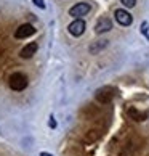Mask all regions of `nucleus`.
<instances>
[{
  "instance_id": "nucleus-15",
  "label": "nucleus",
  "mask_w": 149,
  "mask_h": 156,
  "mask_svg": "<svg viewBox=\"0 0 149 156\" xmlns=\"http://www.w3.org/2000/svg\"><path fill=\"white\" fill-rule=\"evenodd\" d=\"M40 156H53V154H50V153H45V151H43V153H40Z\"/></svg>"
},
{
  "instance_id": "nucleus-5",
  "label": "nucleus",
  "mask_w": 149,
  "mask_h": 156,
  "mask_svg": "<svg viewBox=\"0 0 149 156\" xmlns=\"http://www.w3.org/2000/svg\"><path fill=\"white\" fill-rule=\"evenodd\" d=\"M36 34V27L29 23H26V24H21L18 29L15 31V37L16 39H26V37H31Z\"/></svg>"
},
{
  "instance_id": "nucleus-3",
  "label": "nucleus",
  "mask_w": 149,
  "mask_h": 156,
  "mask_svg": "<svg viewBox=\"0 0 149 156\" xmlns=\"http://www.w3.org/2000/svg\"><path fill=\"white\" fill-rule=\"evenodd\" d=\"M85 27H87V24H85L83 20H74L69 26H67V31H69L71 36L74 37H80L82 34L85 32Z\"/></svg>"
},
{
  "instance_id": "nucleus-2",
  "label": "nucleus",
  "mask_w": 149,
  "mask_h": 156,
  "mask_svg": "<svg viewBox=\"0 0 149 156\" xmlns=\"http://www.w3.org/2000/svg\"><path fill=\"white\" fill-rule=\"evenodd\" d=\"M91 10V5L87 3V2H80V3H76L74 7L69 8V15L74 16L76 20H82V16H85L87 13H90Z\"/></svg>"
},
{
  "instance_id": "nucleus-8",
  "label": "nucleus",
  "mask_w": 149,
  "mask_h": 156,
  "mask_svg": "<svg viewBox=\"0 0 149 156\" xmlns=\"http://www.w3.org/2000/svg\"><path fill=\"white\" fill-rule=\"evenodd\" d=\"M37 48H39V44L37 42H31V44H27L26 47L21 50L19 56H21V58H24V60H29V58H32V56L36 55Z\"/></svg>"
},
{
  "instance_id": "nucleus-9",
  "label": "nucleus",
  "mask_w": 149,
  "mask_h": 156,
  "mask_svg": "<svg viewBox=\"0 0 149 156\" xmlns=\"http://www.w3.org/2000/svg\"><path fill=\"white\" fill-rule=\"evenodd\" d=\"M107 45V40H96V42H93L90 45V53H93V55H96L100 50H103Z\"/></svg>"
},
{
  "instance_id": "nucleus-12",
  "label": "nucleus",
  "mask_w": 149,
  "mask_h": 156,
  "mask_svg": "<svg viewBox=\"0 0 149 156\" xmlns=\"http://www.w3.org/2000/svg\"><path fill=\"white\" fill-rule=\"evenodd\" d=\"M141 32L149 39V24H147V23H143V24H141Z\"/></svg>"
},
{
  "instance_id": "nucleus-11",
  "label": "nucleus",
  "mask_w": 149,
  "mask_h": 156,
  "mask_svg": "<svg viewBox=\"0 0 149 156\" xmlns=\"http://www.w3.org/2000/svg\"><path fill=\"white\" fill-rule=\"evenodd\" d=\"M120 2H122V5L127 8H133L136 5V0H120Z\"/></svg>"
},
{
  "instance_id": "nucleus-4",
  "label": "nucleus",
  "mask_w": 149,
  "mask_h": 156,
  "mask_svg": "<svg viewBox=\"0 0 149 156\" xmlns=\"http://www.w3.org/2000/svg\"><path fill=\"white\" fill-rule=\"evenodd\" d=\"M114 16H116V21L120 26H130L131 23H133V16H131L127 10L119 8V10L114 11Z\"/></svg>"
},
{
  "instance_id": "nucleus-1",
  "label": "nucleus",
  "mask_w": 149,
  "mask_h": 156,
  "mask_svg": "<svg viewBox=\"0 0 149 156\" xmlns=\"http://www.w3.org/2000/svg\"><path fill=\"white\" fill-rule=\"evenodd\" d=\"M27 84H29V80H27V76H24L22 73H13L10 76V80H8V85L11 90L15 92H21L27 87Z\"/></svg>"
},
{
  "instance_id": "nucleus-7",
  "label": "nucleus",
  "mask_w": 149,
  "mask_h": 156,
  "mask_svg": "<svg viewBox=\"0 0 149 156\" xmlns=\"http://www.w3.org/2000/svg\"><path fill=\"white\" fill-rule=\"evenodd\" d=\"M114 89L111 87H103L100 89L98 92H96V100L101 101V103H107V101H111L112 100V97H114Z\"/></svg>"
},
{
  "instance_id": "nucleus-10",
  "label": "nucleus",
  "mask_w": 149,
  "mask_h": 156,
  "mask_svg": "<svg viewBox=\"0 0 149 156\" xmlns=\"http://www.w3.org/2000/svg\"><path fill=\"white\" fill-rule=\"evenodd\" d=\"M128 114H130V116L133 118L135 121H144V118L147 116L146 113H140V111H136L135 108H130V109H128Z\"/></svg>"
},
{
  "instance_id": "nucleus-13",
  "label": "nucleus",
  "mask_w": 149,
  "mask_h": 156,
  "mask_svg": "<svg viewBox=\"0 0 149 156\" xmlns=\"http://www.w3.org/2000/svg\"><path fill=\"white\" fill-rule=\"evenodd\" d=\"M32 2H34V5H36V7L45 10V2H43V0H32Z\"/></svg>"
},
{
  "instance_id": "nucleus-14",
  "label": "nucleus",
  "mask_w": 149,
  "mask_h": 156,
  "mask_svg": "<svg viewBox=\"0 0 149 156\" xmlns=\"http://www.w3.org/2000/svg\"><path fill=\"white\" fill-rule=\"evenodd\" d=\"M48 124H50V127H56V122H55V121H53V118L50 119V122H48Z\"/></svg>"
},
{
  "instance_id": "nucleus-6",
  "label": "nucleus",
  "mask_w": 149,
  "mask_h": 156,
  "mask_svg": "<svg viewBox=\"0 0 149 156\" xmlns=\"http://www.w3.org/2000/svg\"><path fill=\"white\" fill-rule=\"evenodd\" d=\"M111 29H112V21L109 18H100L95 24L96 34H104V32H109Z\"/></svg>"
}]
</instances>
